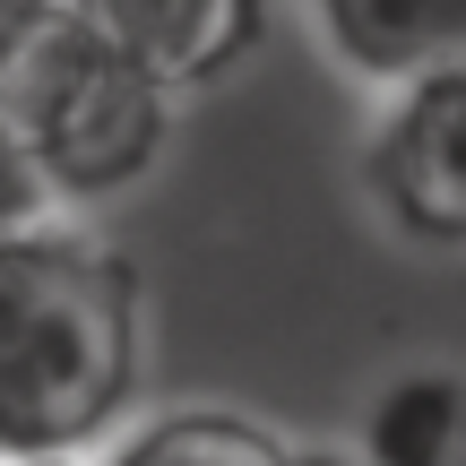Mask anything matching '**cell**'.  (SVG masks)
Segmentation results:
<instances>
[{"instance_id": "1", "label": "cell", "mask_w": 466, "mask_h": 466, "mask_svg": "<svg viewBox=\"0 0 466 466\" xmlns=\"http://www.w3.org/2000/svg\"><path fill=\"white\" fill-rule=\"evenodd\" d=\"M147 371V285L86 225L0 233V466L86 458L121 432Z\"/></svg>"}, {"instance_id": "2", "label": "cell", "mask_w": 466, "mask_h": 466, "mask_svg": "<svg viewBox=\"0 0 466 466\" xmlns=\"http://www.w3.org/2000/svg\"><path fill=\"white\" fill-rule=\"evenodd\" d=\"M0 113L17 121L44 190L78 208L138 190L173 147V96L147 86L138 69H121L104 44H86L61 9L0 69Z\"/></svg>"}, {"instance_id": "3", "label": "cell", "mask_w": 466, "mask_h": 466, "mask_svg": "<svg viewBox=\"0 0 466 466\" xmlns=\"http://www.w3.org/2000/svg\"><path fill=\"white\" fill-rule=\"evenodd\" d=\"M363 182L406 242L466 250V61L389 86V113L363 147Z\"/></svg>"}, {"instance_id": "4", "label": "cell", "mask_w": 466, "mask_h": 466, "mask_svg": "<svg viewBox=\"0 0 466 466\" xmlns=\"http://www.w3.org/2000/svg\"><path fill=\"white\" fill-rule=\"evenodd\" d=\"M86 44H104L121 69L165 86L173 104L190 86H217L242 69L268 35V0H52Z\"/></svg>"}, {"instance_id": "5", "label": "cell", "mask_w": 466, "mask_h": 466, "mask_svg": "<svg viewBox=\"0 0 466 466\" xmlns=\"http://www.w3.org/2000/svg\"><path fill=\"white\" fill-rule=\"evenodd\" d=\"M319 44L371 86H406L423 69L466 61V0H311Z\"/></svg>"}, {"instance_id": "6", "label": "cell", "mask_w": 466, "mask_h": 466, "mask_svg": "<svg viewBox=\"0 0 466 466\" xmlns=\"http://www.w3.org/2000/svg\"><path fill=\"white\" fill-rule=\"evenodd\" d=\"M354 466H466V371H398L363 415Z\"/></svg>"}, {"instance_id": "7", "label": "cell", "mask_w": 466, "mask_h": 466, "mask_svg": "<svg viewBox=\"0 0 466 466\" xmlns=\"http://www.w3.org/2000/svg\"><path fill=\"white\" fill-rule=\"evenodd\" d=\"M285 458L294 450H285L259 415H233V406H173V415L121 432L104 466H285Z\"/></svg>"}, {"instance_id": "8", "label": "cell", "mask_w": 466, "mask_h": 466, "mask_svg": "<svg viewBox=\"0 0 466 466\" xmlns=\"http://www.w3.org/2000/svg\"><path fill=\"white\" fill-rule=\"evenodd\" d=\"M44 217H52V190H44V173H35L17 121L0 113V233H26V225H44Z\"/></svg>"}, {"instance_id": "9", "label": "cell", "mask_w": 466, "mask_h": 466, "mask_svg": "<svg viewBox=\"0 0 466 466\" xmlns=\"http://www.w3.org/2000/svg\"><path fill=\"white\" fill-rule=\"evenodd\" d=\"M44 17H52V0H0V69L26 52V35L44 26Z\"/></svg>"}, {"instance_id": "10", "label": "cell", "mask_w": 466, "mask_h": 466, "mask_svg": "<svg viewBox=\"0 0 466 466\" xmlns=\"http://www.w3.org/2000/svg\"><path fill=\"white\" fill-rule=\"evenodd\" d=\"M285 466H354V458H311V450H294V458H285Z\"/></svg>"}, {"instance_id": "11", "label": "cell", "mask_w": 466, "mask_h": 466, "mask_svg": "<svg viewBox=\"0 0 466 466\" xmlns=\"http://www.w3.org/2000/svg\"><path fill=\"white\" fill-rule=\"evenodd\" d=\"M26 466H86V458H26Z\"/></svg>"}]
</instances>
